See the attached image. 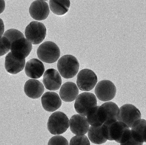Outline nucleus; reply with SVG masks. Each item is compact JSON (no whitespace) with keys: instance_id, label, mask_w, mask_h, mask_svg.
Returning a JSON list of instances; mask_svg holds the SVG:
<instances>
[{"instance_id":"obj_1","label":"nucleus","mask_w":146,"mask_h":145,"mask_svg":"<svg viewBox=\"0 0 146 145\" xmlns=\"http://www.w3.org/2000/svg\"><path fill=\"white\" fill-rule=\"evenodd\" d=\"M57 67L60 75L63 78L70 79L75 76L78 73L80 64L74 56L67 54L60 58Z\"/></svg>"},{"instance_id":"obj_2","label":"nucleus","mask_w":146,"mask_h":145,"mask_svg":"<svg viewBox=\"0 0 146 145\" xmlns=\"http://www.w3.org/2000/svg\"><path fill=\"white\" fill-rule=\"evenodd\" d=\"M69 122V119L65 113L62 112H56L50 116L47 127L51 134L59 135L64 133L68 129Z\"/></svg>"},{"instance_id":"obj_3","label":"nucleus","mask_w":146,"mask_h":145,"mask_svg":"<svg viewBox=\"0 0 146 145\" xmlns=\"http://www.w3.org/2000/svg\"><path fill=\"white\" fill-rule=\"evenodd\" d=\"M38 57L41 61L48 64L56 62L60 56V51L57 45L50 41L44 42L37 51Z\"/></svg>"},{"instance_id":"obj_4","label":"nucleus","mask_w":146,"mask_h":145,"mask_svg":"<svg viewBox=\"0 0 146 145\" xmlns=\"http://www.w3.org/2000/svg\"><path fill=\"white\" fill-rule=\"evenodd\" d=\"M141 113L139 109L131 104H126L119 109L117 121L125 123L132 128L141 119Z\"/></svg>"},{"instance_id":"obj_5","label":"nucleus","mask_w":146,"mask_h":145,"mask_svg":"<svg viewBox=\"0 0 146 145\" xmlns=\"http://www.w3.org/2000/svg\"><path fill=\"white\" fill-rule=\"evenodd\" d=\"M47 29L43 24L32 21L26 27L25 35L29 42L34 45L40 44L44 40Z\"/></svg>"},{"instance_id":"obj_6","label":"nucleus","mask_w":146,"mask_h":145,"mask_svg":"<svg viewBox=\"0 0 146 145\" xmlns=\"http://www.w3.org/2000/svg\"><path fill=\"white\" fill-rule=\"evenodd\" d=\"M103 134L105 138L109 140H115L120 143L123 135L129 128L122 122L116 121L110 124L102 125Z\"/></svg>"},{"instance_id":"obj_7","label":"nucleus","mask_w":146,"mask_h":145,"mask_svg":"<svg viewBox=\"0 0 146 145\" xmlns=\"http://www.w3.org/2000/svg\"><path fill=\"white\" fill-rule=\"evenodd\" d=\"M97 106V100L94 94L83 93L80 94L76 99L74 108L77 113L86 116L88 111L93 107Z\"/></svg>"},{"instance_id":"obj_8","label":"nucleus","mask_w":146,"mask_h":145,"mask_svg":"<svg viewBox=\"0 0 146 145\" xmlns=\"http://www.w3.org/2000/svg\"><path fill=\"white\" fill-rule=\"evenodd\" d=\"M98 82L97 75L92 70L83 69L78 73L76 84L78 88L82 91H91Z\"/></svg>"},{"instance_id":"obj_9","label":"nucleus","mask_w":146,"mask_h":145,"mask_svg":"<svg viewBox=\"0 0 146 145\" xmlns=\"http://www.w3.org/2000/svg\"><path fill=\"white\" fill-rule=\"evenodd\" d=\"M94 92L99 100L106 102L111 100L115 98L116 93V88L111 81L103 80L97 83Z\"/></svg>"},{"instance_id":"obj_10","label":"nucleus","mask_w":146,"mask_h":145,"mask_svg":"<svg viewBox=\"0 0 146 145\" xmlns=\"http://www.w3.org/2000/svg\"><path fill=\"white\" fill-rule=\"evenodd\" d=\"M32 44L25 37L18 39L12 43L11 52L13 56L18 59H25L32 49Z\"/></svg>"},{"instance_id":"obj_11","label":"nucleus","mask_w":146,"mask_h":145,"mask_svg":"<svg viewBox=\"0 0 146 145\" xmlns=\"http://www.w3.org/2000/svg\"><path fill=\"white\" fill-rule=\"evenodd\" d=\"M69 123L70 130L76 135H84L88 132L90 128L86 117L80 114L72 116Z\"/></svg>"},{"instance_id":"obj_12","label":"nucleus","mask_w":146,"mask_h":145,"mask_svg":"<svg viewBox=\"0 0 146 145\" xmlns=\"http://www.w3.org/2000/svg\"><path fill=\"white\" fill-rule=\"evenodd\" d=\"M61 77L56 70L54 69L47 70L44 72L43 83L46 89L50 91L58 90L62 85Z\"/></svg>"},{"instance_id":"obj_13","label":"nucleus","mask_w":146,"mask_h":145,"mask_svg":"<svg viewBox=\"0 0 146 145\" xmlns=\"http://www.w3.org/2000/svg\"><path fill=\"white\" fill-rule=\"evenodd\" d=\"M29 12L32 18L35 20H44L49 14L48 4L45 1H34L30 6Z\"/></svg>"},{"instance_id":"obj_14","label":"nucleus","mask_w":146,"mask_h":145,"mask_svg":"<svg viewBox=\"0 0 146 145\" xmlns=\"http://www.w3.org/2000/svg\"><path fill=\"white\" fill-rule=\"evenodd\" d=\"M89 125L94 127L102 126L106 121V115L103 106H96L90 109L87 114Z\"/></svg>"},{"instance_id":"obj_15","label":"nucleus","mask_w":146,"mask_h":145,"mask_svg":"<svg viewBox=\"0 0 146 145\" xmlns=\"http://www.w3.org/2000/svg\"><path fill=\"white\" fill-rule=\"evenodd\" d=\"M41 102L44 110L49 112L55 111L62 105L60 96L55 92H48L44 94L41 98Z\"/></svg>"},{"instance_id":"obj_16","label":"nucleus","mask_w":146,"mask_h":145,"mask_svg":"<svg viewBox=\"0 0 146 145\" xmlns=\"http://www.w3.org/2000/svg\"><path fill=\"white\" fill-rule=\"evenodd\" d=\"M44 71L45 68L43 64L38 59H32L28 60L26 64L25 72L27 75L30 78H40Z\"/></svg>"},{"instance_id":"obj_17","label":"nucleus","mask_w":146,"mask_h":145,"mask_svg":"<svg viewBox=\"0 0 146 145\" xmlns=\"http://www.w3.org/2000/svg\"><path fill=\"white\" fill-rule=\"evenodd\" d=\"M44 91L43 84L36 79H30L25 83L24 91L25 94L31 98H40Z\"/></svg>"},{"instance_id":"obj_18","label":"nucleus","mask_w":146,"mask_h":145,"mask_svg":"<svg viewBox=\"0 0 146 145\" xmlns=\"http://www.w3.org/2000/svg\"><path fill=\"white\" fill-rule=\"evenodd\" d=\"M79 94V89L76 84L72 82L65 83L60 91L61 99L64 101L70 102L74 100Z\"/></svg>"},{"instance_id":"obj_19","label":"nucleus","mask_w":146,"mask_h":145,"mask_svg":"<svg viewBox=\"0 0 146 145\" xmlns=\"http://www.w3.org/2000/svg\"><path fill=\"white\" fill-rule=\"evenodd\" d=\"M25 59L20 60L15 58L11 52L5 58V68L7 72L11 74H18L24 70Z\"/></svg>"},{"instance_id":"obj_20","label":"nucleus","mask_w":146,"mask_h":145,"mask_svg":"<svg viewBox=\"0 0 146 145\" xmlns=\"http://www.w3.org/2000/svg\"><path fill=\"white\" fill-rule=\"evenodd\" d=\"M131 133L133 138L137 142L146 143V121L141 119L132 127Z\"/></svg>"},{"instance_id":"obj_21","label":"nucleus","mask_w":146,"mask_h":145,"mask_svg":"<svg viewBox=\"0 0 146 145\" xmlns=\"http://www.w3.org/2000/svg\"><path fill=\"white\" fill-rule=\"evenodd\" d=\"M105 110L106 115V122L104 124H108L117 121L119 108L114 102H106L101 105Z\"/></svg>"},{"instance_id":"obj_22","label":"nucleus","mask_w":146,"mask_h":145,"mask_svg":"<svg viewBox=\"0 0 146 145\" xmlns=\"http://www.w3.org/2000/svg\"><path fill=\"white\" fill-rule=\"evenodd\" d=\"M70 1L68 0H50V8L55 14L62 15L66 14L69 10Z\"/></svg>"},{"instance_id":"obj_23","label":"nucleus","mask_w":146,"mask_h":145,"mask_svg":"<svg viewBox=\"0 0 146 145\" xmlns=\"http://www.w3.org/2000/svg\"><path fill=\"white\" fill-rule=\"evenodd\" d=\"M88 136L90 141L95 144H104L107 140L104 136L102 126L99 127L91 126L88 130Z\"/></svg>"},{"instance_id":"obj_24","label":"nucleus","mask_w":146,"mask_h":145,"mask_svg":"<svg viewBox=\"0 0 146 145\" xmlns=\"http://www.w3.org/2000/svg\"><path fill=\"white\" fill-rule=\"evenodd\" d=\"M3 36L8 39L11 44L14 41L25 37L24 34L22 32L18 30L14 29H9L6 31L3 34Z\"/></svg>"},{"instance_id":"obj_25","label":"nucleus","mask_w":146,"mask_h":145,"mask_svg":"<svg viewBox=\"0 0 146 145\" xmlns=\"http://www.w3.org/2000/svg\"><path fill=\"white\" fill-rule=\"evenodd\" d=\"M120 144L121 145H143V143L137 142L132 136L131 130L128 129L123 135Z\"/></svg>"},{"instance_id":"obj_26","label":"nucleus","mask_w":146,"mask_h":145,"mask_svg":"<svg viewBox=\"0 0 146 145\" xmlns=\"http://www.w3.org/2000/svg\"><path fill=\"white\" fill-rule=\"evenodd\" d=\"M69 145H90V143L86 135H76L71 139Z\"/></svg>"},{"instance_id":"obj_27","label":"nucleus","mask_w":146,"mask_h":145,"mask_svg":"<svg viewBox=\"0 0 146 145\" xmlns=\"http://www.w3.org/2000/svg\"><path fill=\"white\" fill-rule=\"evenodd\" d=\"M11 45L7 38L3 36L0 37V56L8 52L11 48Z\"/></svg>"},{"instance_id":"obj_28","label":"nucleus","mask_w":146,"mask_h":145,"mask_svg":"<svg viewBox=\"0 0 146 145\" xmlns=\"http://www.w3.org/2000/svg\"><path fill=\"white\" fill-rule=\"evenodd\" d=\"M48 145H69L67 140L63 136L56 135L49 140Z\"/></svg>"},{"instance_id":"obj_29","label":"nucleus","mask_w":146,"mask_h":145,"mask_svg":"<svg viewBox=\"0 0 146 145\" xmlns=\"http://www.w3.org/2000/svg\"><path fill=\"white\" fill-rule=\"evenodd\" d=\"M4 31V25L3 21L0 18V37H1L3 34Z\"/></svg>"},{"instance_id":"obj_30","label":"nucleus","mask_w":146,"mask_h":145,"mask_svg":"<svg viewBox=\"0 0 146 145\" xmlns=\"http://www.w3.org/2000/svg\"><path fill=\"white\" fill-rule=\"evenodd\" d=\"M5 3L4 1H0V14L2 13L5 9Z\"/></svg>"}]
</instances>
